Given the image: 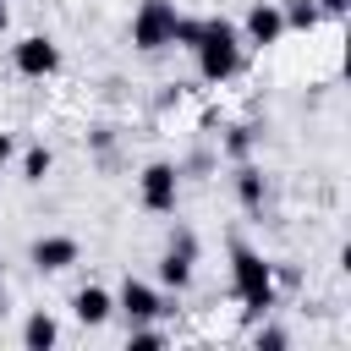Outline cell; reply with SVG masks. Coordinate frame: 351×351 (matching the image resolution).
I'll list each match as a JSON object with an SVG mask.
<instances>
[{
	"label": "cell",
	"mask_w": 351,
	"mask_h": 351,
	"mask_svg": "<svg viewBox=\"0 0 351 351\" xmlns=\"http://www.w3.org/2000/svg\"><path fill=\"white\" fill-rule=\"evenodd\" d=\"M230 291H236L247 318H269L274 296H280L274 291V263L263 252H252V247H230Z\"/></svg>",
	"instance_id": "obj_1"
},
{
	"label": "cell",
	"mask_w": 351,
	"mask_h": 351,
	"mask_svg": "<svg viewBox=\"0 0 351 351\" xmlns=\"http://www.w3.org/2000/svg\"><path fill=\"white\" fill-rule=\"evenodd\" d=\"M197 77L203 82H230L241 71V33L225 22V16H203V38H197Z\"/></svg>",
	"instance_id": "obj_2"
},
{
	"label": "cell",
	"mask_w": 351,
	"mask_h": 351,
	"mask_svg": "<svg viewBox=\"0 0 351 351\" xmlns=\"http://www.w3.org/2000/svg\"><path fill=\"white\" fill-rule=\"evenodd\" d=\"M176 5L170 0H143L137 11H132V44L143 49V55H159V49H170V38H176Z\"/></svg>",
	"instance_id": "obj_3"
},
{
	"label": "cell",
	"mask_w": 351,
	"mask_h": 351,
	"mask_svg": "<svg viewBox=\"0 0 351 351\" xmlns=\"http://www.w3.org/2000/svg\"><path fill=\"white\" fill-rule=\"evenodd\" d=\"M176 197H181V170H176L170 159L143 165V176H137V203H143L148 214H176Z\"/></svg>",
	"instance_id": "obj_4"
},
{
	"label": "cell",
	"mask_w": 351,
	"mask_h": 351,
	"mask_svg": "<svg viewBox=\"0 0 351 351\" xmlns=\"http://www.w3.org/2000/svg\"><path fill=\"white\" fill-rule=\"evenodd\" d=\"M11 66H16L27 82H44V77L60 71V44H55L49 33H27V38L11 44Z\"/></svg>",
	"instance_id": "obj_5"
},
{
	"label": "cell",
	"mask_w": 351,
	"mask_h": 351,
	"mask_svg": "<svg viewBox=\"0 0 351 351\" xmlns=\"http://www.w3.org/2000/svg\"><path fill=\"white\" fill-rule=\"evenodd\" d=\"M236 33H241V44H252V49H269V44H280V33H285L280 0H252Z\"/></svg>",
	"instance_id": "obj_6"
},
{
	"label": "cell",
	"mask_w": 351,
	"mask_h": 351,
	"mask_svg": "<svg viewBox=\"0 0 351 351\" xmlns=\"http://www.w3.org/2000/svg\"><path fill=\"white\" fill-rule=\"evenodd\" d=\"M115 307L126 313V324H154L159 313H170V302L148 285V280H137V274H126L121 280V296H115Z\"/></svg>",
	"instance_id": "obj_7"
},
{
	"label": "cell",
	"mask_w": 351,
	"mask_h": 351,
	"mask_svg": "<svg viewBox=\"0 0 351 351\" xmlns=\"http://www.w3.org/2000/svg\"><path fill=\"white\" fill-rule=\"evenodd\" d=\"M77 258H82L77 236H38V241L27 247V263H33L38 274H60V269H71Z\"/></svg>",
	"instance_id": "obj_8"
},
{
	"label": "cell",
	"mask_w": 351,
	"mask_h": 351,
	"mask_svg": "<svg viewBox=\"0 0 351 351\" xmlns=\"http://www.w3.org/2000/svg\"><path fill=\"white\" fill-rule=\"evenodd\" d=\"M230 186H236V203H241L247 214H263V203H269V181H263V170H258L252 159H236Z\"/></svg>",
	"instance_id": "obj_9"
},
{
	"label": "cell",
	"mask_w": 351,
	"mask_h": 351,
	"mask_svg": "<svg viewBox=\"0 0 351 351\" xmlns=\"http://www.w3.org/2000/svg\"><path fill=\"white\" fill-rule=\"evenodd\" d=\"M71 313H77V324L99 329V324H110V313H115V296H110L104 285H82V291L71 296Z\"/></svg>",
	"instance_id": "obj_10"
},
{
	"label": "cell",
	"mask_w": 351,
	"mask_h": 351,
	"mask_svg": "<svg viewBox=\"0 0 351 351\" xmlns=\"http://www.w3.org/2000/svg\"><path fill=\"white\" fill-rule=\"evenodd\" d=\"M192 263H197V258H186V252L165 247V252H159V285H170V291H186V285H192Z\"/></svg>",
	"instance_id": "obj_11"
},
{
	"label": "cell",
	"mask_w": 351,
	"mask_h": 351,
	"mask_svg": "<svg viewBox=\"0 0 351 351\" xmlns=\"http://www.w3.org/2000/svg\"><path fill=\"white\" fill-rule=\"evenodd\" d=\"M55 340H60V324H55L44 307H38V313H27V324H22V346H27V351H49Z\"/></svg>",
	"instance_id": "obj_12"
},
{
	"label": "cell",
	"mask_w": 351,
	"mask_h": 351,
	"mask_svg": "<svg viewBox=\"0 0 351 351\" xmlns=\"http://www.w3.org/2000/svg\"><path fill=\"white\" fill-rule=\"evenodd\" d=\"M252 148H258V126H247V121L225 126V137H219V154L225 159H252Z\"/></svg>",
	"instance_id": "obj_13"
},
{
	"label": "cell",
	"mask_w": 351,
	"mask_h": 351,
	"mask_svg": "<svg viewBox=\"0 0 351 351\" xmlns=\"http://www.w3.org/2000/svg\"><path fill=\"white\" fill-rule=\"evenodd\" d=\"M280 16H285V27H296V33H313V27L324 22V11H318L313 0H285Z\"/></svg>",
	"instance_id": "obj_14"
},
{
	"label": "cell",
	"mask_w": 351,
	"mask_h": 351,
	"mask_svg": "<svg viewBox=\"0 0 351 351\" xmlns=\"http://www.w3.org/2000/svg\"><path fill=\"white\" fill-rule=\"evenodd\" d=\"M49 165H55V154H49L44 143H33V148L22 154V181H33V186H38V181L49 176Z\"/></svg>",
	"instance_id": "obj_15"
},
{
	"label": "cell",
	"mask_w": 351,
	"mask_h": 351,
	"mask_svg": "<svg viewBox=\"0 0 351 351\" xmlns=\"http://www.w3.org/2000/svg\"><path fill=\"white\" fill-rule=\"evenodd\" d=\"M197 38H203V16H176V38H170V44L197 49Z\"/></svg>",
	"instance_id": "obj_16"
},
{
	"label": "cell",
	"mask_w": 351,
	"mask_h": 351,
	"mask_svg": "<svg viewBox=\"0 0 351 351\" xmlns=\"http://www.w3.org/2000/svg\"><path fill=\"white\" fill-rule=\"evenodd\" d=\"M252 346H258V351H285V346H291V335H285L280 324H258V335H252Z\"/></svg>",
	"instance_id": "obj_17"
},
{
	"label": "cell",
	"mask_w": 351,
	"mask_h": 351,
	"mask_svg": "<svg viewBox=\"0 0 351 351\" xmlns=\"http://www.w3.org/2000/svg\"><path fill=\"white\" fill-rule=\"evenodd\" d=\"M137 351H154V346H165V329H154V324H132V335H126Z\"/></svg>",
	"instance_id": "obj_18"
},
{
	"label": "cell",
	"mask_w": 351,
	"mask_h": 351,
	"mask_svg": "<svg viewBox=\"0 0 351 351\" xmlns=\"http://www.w3.org/2000/svg\"><path fill=\"white\" fill-rule=\"evenodd\" d=\"M170 247H176V252H186V258H197V236H192L186 225H176V230H170Z\"/></svg>",
	"instance_id": "obj_19"
},
{
	"label": "cell",
	"mask_w": 351,
	"mask_h": 351,
	"mask_svg": "<svg viewBox=\"0 0 351 351\" xmlns=\"http://www.w3.org/2000/svg\"><path fill=\"white\" fill-rule=\"evenodd\" d=\"M88 148H93V154H110V148H115V132H110V126H93V132H88Z\"/></svg>",
	"instance_id": "obj_20"
},
{
	"label": "cell",
	"mask_w": 351,
	"mask_h": 351,
	"mask_svg": "<svg viewBox=\"0 0 351 351\" xmlns=\"http://www.w3.org/2000/svg\"><path fill=\"white\" fill-rule=\"evenodd\" d=\"M313 5H318L324 16H346V5H351V0H313Z\"/></svg>",
	"instance_id": "obj_21"
},
{
	"label": "cell",
	"mask_w": 351,
	"mask_h": 351,
	"mask_svg": "<svg viewBox=\"0 0 351 351\" xmlns=\"http://www.w3.org/2000/svg\"><path fill=\"white\" fill-rule=\"evenodd\" d=\"M5 159H16V137H11V132H0V165H5Z\"/></svg>",
	"instance_id": "obj_22"
},
{
	"label": "cell",
	"mask_w": 351,
	"mask_h": 351,
	"mask_svg": "<svg viewBox=\"0 0 351 351\" xmlns=\"http://www.w3.org/2000/svg\"><path fill=\"white\" fill-rule=\"evenodd\" d=\"M5 27H11V5L0 0V33H5Z\"/></svg>",
	"instance_id": "obj_23"
},
{
	"label": "cell",
	"mask_w": 351,
	"mask_h": 351,
	"mask_svg": "<svg viewBox=\"0 0 351 351\" xmlns=\"http://www.w3.org/2000/svg\"><path fill=\"white\" fill-rule=\"evenodd\" d=\"M0 318H5V291H0Z\"/></svg>",
	"instance_id": "obj_24"
},
{
	"label": "cell",
	"mask_w": 351,
	"mask_h": 351,
	"mask_svg": "<svg viewBox=\"0 0 351 351\" xmlns=\"http://www.w3.org/2000/svg\"><path fill=\"white\" fill-rule=\"evenodd\" d=\"M0 263H5V258H0Z\"/></svg>",
	"instance_id": "obj_25"
}]
</instances>
